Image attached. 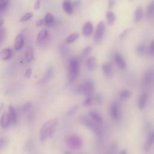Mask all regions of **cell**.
<instances>
[{
    "instance_id": "obj_43",
    "label": "cell",
    "mask_w": 154,
    "mask_h": 154,
    "mask_svg": "<svg viewBox=\"0 0 154 154\" xmlns=\"http://www.w3.org/2000/svg\"><path fill=\"white\" fill-rule=\"evenodd\" d=\"M79 4H80V1L79 0H76L73 2L72 5H73V8H77L79 5Z\"/></svg>"
},
{
    "instance_id": "obj_32",
    "label": "cell",
    "mask_w": 154,
    "mask_h": 154,
    "mask_svg": "<svg viewBox=\"0 0 154 154\" xmlns=\"http://www.w3.org/2000/svg\"><path fill=\"white\" fill-rule=\"evenodd\" d=\"M93 97L92 96H87L82 103V106L84 107H88L91 106L93 103Z\"/></svg>"
},
{
    "instance_id": "obj_28",
    "label": "cell",
    "mask_w": 154,
    "mask_h": 154,
    "mask_svg": "<svg viewBox=\"0 0 154 154\" xmlns=\"http://www.w3.org/2000/svg\"><path fill=\"white\" fill-rule=\"evenodd\" d=\"M135 52L138 56H143L146 53L145 46L143 44L138 45L135 49Z\"/></svg>"
},
{
    "instance_id": "obj_17",
    "label": "cell",
    "mask_w": 154,
    "mask_h": 154,
    "mask_svg": "<svg viewBox=\"0 0 154 154\" xmlns=\"http://www.w3.org/2000/svg\"><path fill=\"white\" fill-rule=\"evenodd\" d=\"M89 114H90L91 118L92 119V120H94L97 124H102L103 123L102 117L97 111H94V110H91V111H90Z\"/></svg>"
},
{
    "instance_id": "obj_34",
    "label": "cell",
    "mask_w": 154,
    "mask_h": 154,
    "mask_svg": "<svg viewBox=\"0 0 154 154\" xmlns=\"http://www.w3.org/2000/svg\"><path fill=\"white\" fill-rule=\"evenodd\" d=\"M32 16H33L32 12H28L25 13L23 16L21 17L20 19V22H25V21L29 20L30 19L32 18Z\"/></svg>"
},
{
    "instance_id": "obj_22",
    "label": "cell",
    "mask_w": 154,
    "mask_h": 154,
    "mask_svg": "<svg viewBox=\"0 0 154 154\" xmlns=\"http://www.w3.org/2000/svg\"><path fill=\"white\" fill-rule=\"evenodd\" d=\"M143 17V10L141 6L137 7L134 13V20L136 22L140 21Z\"/></svg>"
},
{
    "instance_id": "obj_33",
    "label": "cell",
    "mask_w": 154,
    "mask_h": 154,
    "mask_svg": "<svg viewBox=\"0 0 154 154\" xmlns=\"http://www.w3.org/2000/svg\"><path fill=\"white\" fill-rule=\"evenodd\" d=\"M117 149H118V144L117 142H114L109 146L107 153H114L117 152Z\"/></svg>"
},
{
    "instance_id": "obj_38",
    "label": "cell",
    "mask_w": 154,
    "mask_h": 154,
    "mask_svg": "<svg viewBox=\"0 0 154 154\" xmlns=\"http://www.w3.org/2000/svg\"><path fill=\"white\" fill-rule=\"evenodd\" d=\"M146 142L151 146L152 145V144L154 143V131L152 132L151 134H150Z\"/></svg>"
},
{
    "instance_id": "obj_29",
    "label": "cell",
    "mask_w": 154,
    "mask_h": 154,
    "mask_svg": "<svg viewBox=\"0 0 154 154\" xmlns=\"http://www.w3.org/2000/svg\"><path fill=\"white\" fill-rule=\"evenodd\" d=\"M91 51H92V48H91V47L90 46H86L83 49V51H82L81 55V57L82 59L87 58L89 56V55L90 54V53L91 52Z\"/></svg>"
},
{
    "instance_id": "obj_10",
    "label": "cell",
    "mask_w": 154,
    "mask_h": 154,
    "mask_svg": "<svg viewBox=\"0 0 154 154\" xmlns=\"http://www.w3.org/2000/svg\"><path fill=\"white\" fill-rule=\"evenodd\" d=\"M49 36V32L46 29H43L40 31L37 36V40L36 42L38 45H42L45 42L46 40L48 38Z\"/></svg>"
},
{
    "instance_id": "obj_36",
    "label": "cell",
    "mask_w": 154,
    "mask_h": 154,
    "mask_svg": "<svg viewBox=\"0 0 154 154\" xmlns=\"http://www.w3.org/2000/svg\"><path fill=\"white\" fill-rule=\"evenodd\" d=\"M131 31H132V28H126V29H125L120 34V38H123L126 37L128 35H129V34H130Z\"/></svg>"
},
{
    "instance_id": "obj_25",
    "label": "cell",
    "mask_w": 154,
    "mask_h": 154,
    "mask_svg": "<svg viewBox=\"0 0 154 154\" xmlns=\"http://www.w3.org/2000/svg\"><path fill=\"white\" fill-rule=\"evenodd\" d=\"M10 4V0H0V15L5 11Z\"/></svg>"
},
{
    "instance_id": "obj_35",
    "label": "cell",
    "mask_w": 154,
    "mask_h": 154,
    "mask_svg": "<svg viewBox=\"0 0 154 154\" xmlns=\"http://www.w3.org/2000/svg\"><path fill=\"white\" fill-rule=\"evenodd\" d=\"M78 108H79V107H78V105H74L73 106H72V107L68 111V112H67L68 115H69V116H70L74 115V114L77 112Z\"/></svg>"
},
{
    "instance_id": "obj_8",
    "label": "cell",
    "mask_w": 154,
    "mask_h": 154,
    "mask_svg": "<svg viewBox=\"0 0 154 154\" xmlns=\"http://www.w3.org/2000/svg\"><path fill=\"white\" fill-rule=\"evenodd\" d=\"M114 60L115 63H116L118 67L121 70H124L126 67V63L123 58V57L122 56V55L119 54H116L114 56Z\"/></svg>"
},
{
    "instance_id": "obj_41",
    "label": "cell",
    "mask_w": 154,
    "mask_h": 154,
    "mask_svg": "<svg viewBox=\"0 0 154 154\" xmlns=\"http://www.w3.org/2000/svg\"><path fill=\"white\" fill-rule=\"evenodd\" d=\"M31 73H32V70H31V69H28L26 70L24 76H25V77L26 78L29 79V78H30L31 75Z\"/></svg>"
},
{
    "instance_id": "obj_14",
    "label": "cell",
    "mask_w": 154,
    "mask_h": 154,
    "mask_svg": "<svg viewBox=\"0 0 154 154\" xmlns=\"http://www.w3.org/2000/svg\"><path fill=\"white\" fill-rule=\"evenodd\" d=\"M11 122L10 117L9 116L8 112H4L0 119V125L2 128H7L10 123Z\"/></svg>"
},
{
    "instance_id": "obj_4",
    "label": "cell",
    "mask_w": 154,
    "mask_h": 154,
    "mask_svg": "<svg viewBox=\"0 0 154 154\" xmlns=\"http://www.w3.org/2000/svg\"><path fill=\"white\" fill-rule=\"evenodd\" d=\"M81 121L82 122V123L87 126L88 128L91 129L97 135H100L102 134L101 129L99 128V126L97 125V123H96L94 120H91L88 117L85 116H82L81 118Z\"/></svg>"
},
{
    "instance_id": "obj_37",
    "label": "cell",
    "mask_w": 154,
    "mask_h": 154,
    "mask_svg": "<svg viewBox=\"0 0 154 154\" xmlns=\"http://www.w3.org/2000/svg\"><path fill=\"white\" fill-rule=\"evenodd\" d=\"M96 101L97 102V103L99 104V105H102L103 103V96L100 94V93H98L96 94Z\"/></svg>"
},
{
    "instance_id": "obj_23",
    "label": "cell",
    "mask_w": 154,
    "mask_h": 154,
    "mask_svg": "<svg viewBox=\"0 0 154 154\" xmlns=\"http://www.w3.org/2000/svg\"><path fill=\"white\" fill-rule=\"evenodd\" d=\"M8 108V114L11 119V123L12 124H15L17 122V116H16V111L12 105H9Z\"/></svg>"
},
{
    "instance_id": "obj_9",
    "label": "cell",
    "mask_w": 154,
    "mask_h": 154,
    "mask_svg": "<svg viewBox=\"0 0 154 154\" xmlns=\"http://www.w3.org/2000/svg\"><path fill=\"white\" fill-rule=\"evenodd\" d=\"M93 27L91 22L88 21L83 25V27L82 29V32L84 36L85 37L90 36L93 32Z\"/></svg>"
},
{
    "instance_id": "obj_2",
    "label": "cell",
    "mask_w": 154,
    "mask_h": 154,
    "mask_svg": "<svg viewBox=\"0 0 154 154\" xmlns=\"http://www.w3.org/2000/svg\"><path fill=\"white\" fill-rule=\"evenodd\" d=\"M79 61L76 57L72 58L69 61V73L68 79L70 82L75 80L79 75Z\"/></svg>"
},
{
    "instance_id": "obj_1",
    "label": "cell",
    "mask_w": 154,
    "mask_h": 154,
    "mask_svg": "<svg viewBox=\"0 0 154 154\" xmlns=\"http://www.w3.org/2000/svg\"><path fill=\"white\" fill-rule=\"evenodd\" d=\"M58 125V120L56 119H52L46 122L42 126L40 132V139L41 141L51 138L54 134Z\"/></svg>"
},
{
    "instance_id": "obj_18",
    "label": "cell",
    "mask_w": 154,
    "mask_h": 154,
    "mask_svg": "<svg viewBox=\"0 0 154 154\" xmlns=\"http://www.w3.org/2000/svg\"><path fill=\"white\" fill-rule=\"evenodd\" d=\"M12 55V51L10 48H5L0 52V60L6 61L8 60Z\"/></svg>"
},
{
    "instance_id": "obj_30",
    "label": "cell",
    "mask_w": 154,
    "mask_h": 154,
    "mask_svg": "<svg viewBox=\"0 0 154 154\" xmlns=\"http://www.w3.org/2000/svg\"><path fill=\"white\" fill-rule=\"evenodd\" d=\"M119 96L122 99H128L131 97V92L128 89H124L120 92Z\"/></svg>"
},
{
    "instance_id": "obj_6",
    "label": "cell",
    "mask_w": 154,
    "mask_h": 154,
    "mask_svg": "<svg viewBox=\"0 0 154 154\" xmlns=\"http://www.w3.org/2000/svg\"><path fill=\"white\" fill-rule=\"evenodd\" d=\"M81 87V94L85 95L86 97L92 96L94 91V84L91 80L85 81Z\"/></svg>"
},
{
    "instance_id": "obj_15",
    "label": "cell",
    "mask_w": 154,
    "mask_h": 154,
    "mask_svg": "<svg viewBox=\"0 0 154 154\" xmlns=\"http://www.w3.org/2000/svg\"><path fill=\"white\" fill-rule=\"evenodd\" d=\"M63 8L68 14L70 15L73 12V7L70 0H64L63 2Z\"/></svg>"
},
{
    "instance_id": "obj_13",
    "label": "cell",
    "mask_w": 154,
    "mask_h": 154,
    "mask_svg": "<svg viewBox=\"0 0 154 154\" xmlns=\"http://www.w3.org/2000/svg\"><path fill=\"white\" fill-rule=\"evenodd\" d=\"M154 77V73L152 70H149L146 72L143 78V83L145 85H149L153 81Z\"/></svg>"
},
{
    "instance_id": "obj_46",
    "label": "cell",
    "mask_w": 154,
    "mask_h": 154,
    "mask_svg": "<svg viewBox=\"0 0 154 154\" xmlns=\"http://www.w3.org/2000/svg\"><path fill=\"white\" fill-rule=\"evenodd\" d=\"M114 4V0H110V1L109 2V5H108L109 7L111 8L113 6Z\"/></svg>"
},
{
    "instance_id": "obj_24",
    "label": "cell",
    "mask_w": 154,
    "mask_h": 154,
    "mask_svg": "<svg viewBox=\"0 0 154 154\" xmlns=\"http://www.w3.org/2000/svg\"><path fill=\"white\" fill-rule=\"evenodd\" d=\"M146 13L147 17L149 18H151L153 16H154V0H152L148 4Z\"/></svg>"
},
{
    "instance_id": "obj_44",
    "label": "cell",
    "mask_w": 154,
    "mask_h": 154,
    "mask_svg": "<svg viewBox=\"0 0 154 154\" xmlns=\"http://www.w3.org/2000/svg\"><path fill=\"white\" fill-rule=\"evenodd\" d=\"M43 23H44V19H39L36 22L35 25L37 26H40L43 24Z\"/></svg>"
},
{
    "instance_id": "obj_20",
    "label": "cell",
    "mask_w": 154,
    "mask_h": 154,
    "mask_svg": "<svg viewBox=\"0 0 154 154\" xmlns=\"http://www.w3.org/2000/svg\"><path fill=\"white\" fill-rule=\"evenodd\" d=\"M44 23L48 27L52 26L55 23V18L54 16L51 13H47L45 16Z\"/></svg>"
},
{
    "instance_id": "obj_19",
    "label": "cell",
    "mask_w": 154,
    "mask_h": 154,
    "mask_svg": "<svg viewBox=\"0 0 154 154\" xmlns=\"http://www.w3.org/2000/svg\"><path fill=\"white\" fill-rule=\"evenodd\" d=\"M23 45V37L22 34H18L14 40V49L16 51H19L22 49Z\"/></svg>"
},
{
    "instance_id": "obj_26",
    "label": "cell",
    "mask_w": 154,
    "mask_h": 154,
    "mask_svg": "<svg viewBox=\"0 0 154 154\" xmlns=\"http://www.w3.org/2000/svg\"><path fill=\"white\" fill-rule=\"evenodd\" d=\"M79 37V34L78 32H73L69 35H68L66 38V42L67 43H71L77 40Z\"/></svg>"
},
{
    "instance_id": "obj_21",
    "label": "cell",
    "mask_w": 154,
    "mask_h": 154,
    "mask_svg": "<svg viewBox=\"0 0 154 154\" xmlns=\"http://www.w3.org/2000/svg\"><path fill=\"white\" fill-rule=\"evenodd\" d=\"M106 21L107 24L108 26H112L116 19V16L114 14V13L111 11H108L106 13Z\"/></svg>"
},
{
    "instance_id": "obj_39",
    "label": "cell",
    "mask_w": 154,
    "mask_h": 154,
    "mask_svg": "<svg viewBox=\"0 0 154 154\" xmlns=\"http://www.w3.org/2000/svg\"><path fill=\"white\" fill-rule=\"evenodd\" d=\"M149 55L151 57L154 56V38L152 40L149 46Z\"/></svg>"
},
{
    "instance_id": "obj_16",
    "label": "cell",
    "mask_w": 154,
    "mask_h": 154,
    "mask_svg": "<svg viewBox=\"0 0 154 154\" xmlns=\"http://www.w3.org/2000/svg\"><path fill=\"white\" fill-rule=\"evenodd\" d=\"M102 70L106 77H111L112 74V68L110 63H105L102 65Z\"/></svg>"
},
{
    "instance_id": "obj_7",
    "label": "cell",
    "mask_w": 154,
    "mask_h": 154,
    "mask_svg": "<svg viewBox=\"0 0 154 154\" xmlns=\"http://www.w3.org/2000/svg\"><path fill=\"white\" fill-rule=\"evenodd\" d=\"M110 115L112 117V118L117 120L119 119L120 118V109H119V105L117 103H113L110 106Z\"/></svg>"
},
{
    "instance_id": "obj_31",
    "label": "cell",
    "mask_w": 154,
    "mask_h": 154,
    "mask_svg": "<svg viewBox=\"0 0 154 154\" xmlns=\"http://www.w3.org/2000/svg\"><path fill=\"white\" fill-rule=\"evenodd\" d=\"M25 57L26 60L27 61L30 62L32 61L33 58V51L31 48L29 47L27 48L26 51V54H25Z\"/></svg>"
},
{
    "instance_id": "obj_3",
    "label": "cell",
    "mask_w": 154,
    "mask_h": 154,
    "mask_svg": "<svg viewBox=\"0 0 154 154\" xmlns=\"http://www.w3.org/2000/svg\"><path fill=\"white\" fill-rule=\"evenodd\" d=\"M67 147L72 150L79 149L82 145V139L76 135H69L66 138Z\"/></svg>"
},
{
    "instance_id": "obj_12",
    "label": "cell",
    "mask_w": 154,
    "mask_h": 154,
    "mask_svg": "<svg viewBox=\"0 0 154 154\" xmlns=\"http://www.w3.org/2000/svg\"><path fill=\"white\" fill-rule=\"evenodd\" d=\"M97 61L96 59L93 57H89L86 61V68L88 71H93L96 69Z\"/></svg>"
},
{
    "instance_id": "obj_27",
    "label": "cell",
    "mask_w": 154,
    "mask_h": 154,
    "mask_svg": "<svg viewBox=\"0 0 154 154\" xmlns=\"http://www.w3.org/2000/svg\"><path fill=\"white\" fill-rule=\"evenodd\" d=\"M7 37V29L5 26L2 27L0 29V48L4 42Z\"/></svg>"
},
{
    "instance_id": "obj_45",
    "label": "cell",
    "mask_w": 154,
    "mask_h": 154,
    "mask_svg": "<svg viewBox=\"0 0 154 154\" xmlns=\"http://www.w3.org/2000/svg\"><path fill=\"white\" fill-rule=\"evenodd\" d=\"M5 140L4 139H0V149H2L5 144Z\"/></svg>"
},
{
    "instance_id": "obj_5",
    "label": "cell",
    "mask_w": 154,
    "mask_h": 154,
    "mask_svg": "<svg viewBox=\"0 0 154 154\" xmlns=\"http://www.w3.org/2000/svg\"><path fill=\"white\" fill-rule=\"evenodd\" d=\"M105 29V25L103 21H100L97 25L94 35V42L96 43H99L103 38Z\"/></svg>"
},
{
    "instance_id": "obj_42",
    "label": "cell",
    "mask_w": 154,
    "mask_h": 154,
    "mask_svg": "<svg viewBox=\"0 0 154 154\" xmlns=\"http://www.w3.org/2000/svg\"><path fill=\"white\" fill-rule=\"evenodd\" d=\"M40 5H41V1L40 0L36 1V2L34 4V9L35 10H38L40 7Z\"/></svg>"
},
{
    "instance_id": "obj_40",
    "label": "cell",
    "mask_w": 154,
    "mask_h": 154,
    "mask_svg": "<svg viewBox=\"0 0 154 154\" xmlns=\"http://www.w3.org/2000/svg\"><path fill=\"white\" fill-rule=\"evenodd\" d=\"M31 103L30 102H27L23 105V110L24 111H27L31 108Z\"/></svg>"
},
{
    "instance_id": "obj_11",
    "label": "cell",
    "mask_w": 154,
    "mask_h": 154,
    "mask_svg": "<svg viewBox=\"0 0 154 154\" xmlns=\"http://www.w3.org/2000/svg\"><path fill=\"white\" fill-rule=\"evenodd\" d=\"M148 94L147 93H142L138 100V107L139 109L143 110L144 109L147 99H148Z\"/></svg>"
},
{
    "instance_id": "obj_47",
    "label": "cell",
    "mask_w": 154,
    "mask_h": 154,
    "mask_svg": "<svg viewBox=\"0 0 154 154\" xmlns=\"http://www.w3.org/2000/svg\"><path fill=\"white\" fill-rule=\"evenodd\" d=\"M127 153V152H126V150H122V151H121V152H120V153H121V154H125V153Z\"/></svg>"
},
{
    "instance_id": "obj_48",
    "label": "cell",
    "mask_w": 154,
    "mask_h": 154,
    "mask_svg": "<svg viewBox=\"0 0 154 154\" xmlns=\"http://www.w3.org/2000/svg\"><path fill=\"white\" fill-rule=\"evenodd\" d=\"M4 23V20L2 19H0V27L3 25Z\"/></svg>"
}]
</instances>
